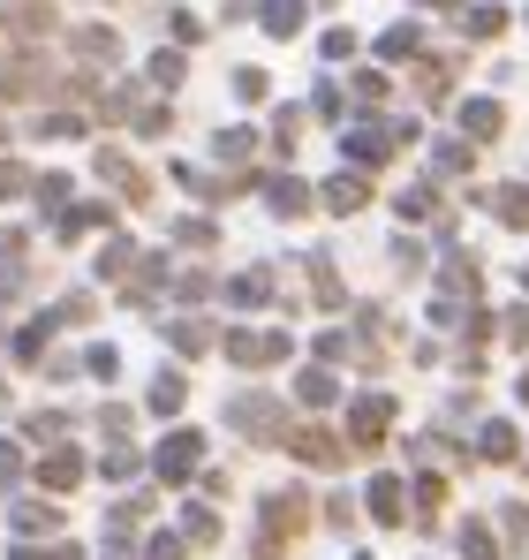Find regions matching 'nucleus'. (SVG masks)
Returning <instances> with one entry per match:
<instances>
[{
	"label": "nucleus",
	"mask_w": 529,
	"mask_h": 560,
	"mask_svg": "<svg viewBox=\"0 0 529 560\" xmlns=\"http://www.w3.org/2000/svg\"><path fill=\"white\" fill-rule=\"evenodd\" d=\"M303 515H310V508H303V492H272V500H264V538H258V553L272 560V553H280V538H295V530H303Z\"/></svg>",
	"instance_id": "obj_1"
},
{
	"label": "nucleus",
	"mask_w": 529,
	"mask_h": 560,
	"mask_svg": "<svg viewBox=\"0 0 529 560\" xmlns=\"http://www.w3.org/2000/svg\"><path fill=\"white\" fill-rule=\"evenodd\" d=\"M189 463H197V440L181 432L175 447H160V477H189Z\"/></svg>",
	"instance_id": "obj_9"
},
{
	"label": "nucleus",
	"mask_w": 529,
	"mask_h": 560,
	"mask_svg": "<svg viewBox=\"0 0 529 560\" xmlns=\"http://www.w3.org/2000/svg\"><path fill=\"white\" fill-rule=\"evenodd\" d=\"M227 357H235V364H272V357H287V341H280V334H235Z\"/></svg>",
	"instance_id": "obj_3"
},
{
	"label": "nucleus",
	"mask_w": 529,
	"mask_h": 560,
	"mask_svg": "<svg viewBox=\"0 0 529 560\" xmlns=\"http://www.w3.org/2000/svg\"><path fill=\"white\" fill-rule=\"evenodd\" d=\"M326 205H333V212H363V205H371V189L355 183V175H341V183H326Z\"/></svg>",
	"instance_id": "obj_7"
},
{
	"label": "nucleus",
	"mask_w": 529,
	"mask_h": 560,
	"mask_svg": "<svg viewBox=\"0 0 529 560\" xmlns=\"http://www.w3.org/2000/svg\"><path fill=\"white\" fill-rule=\"evenodd\" d=\"M499 220L507 228H529V189H499Z\"/></svg>",
	"instance_id": "obj_12"
},
{
	"label": "nucleus",
	"mask_w": 529,
	"mask_h": 560,
	"mask_svg": "<svg viewBox=\"0 0 529 560\" xmlns=\"http://www.w3.org/2000/svg\"><path fill=\"white\" fill-rule=\"evenodd\" d=\"M371 515H378L386 530H393V523H409V492H401L393 477H378V485H371Z\"/></svg>",
	"instance_id": "obj_4"
},
{
	"label": "nucleus",
	"mask_w": 529,
	"mask_h": 560,
	"mask_svg": "<svg viewBox=\"0 0 529 560\" xmlns=\"http://www.w3.org/2000/svg\"><path fill=\"white\" fill-rule=\"evenodd\" d=\"M515 341H522V349H529V311H515Z\"/></svg>",
	"instance_id": "obj_17"
},
{
	"label": "nucleus",
	"mask_w": 529,
	"mask_h": 560,
	"mask_svg": "<svg viewBox=\"0 0 529 560\" xmlns=\"http://www.w3.org/2000/svg\"><path fill=\"white\" fill-rule=\"evenodd\" d=\"M386 417H393V401H386V394L355 401V409H349V424H355V447H378V440H386Z\"/></svg>",
	"instance_id": "obj_2"
},
{
	"label": "nucleus",
	"mask_w": 529,
	"mask_h": 560,
	"mask_svg": "<svg viewBox=\"0 0 529 560\" xmlns=\"http://www.w3.org/2000/svg\"><path fill=\"white\" fill-rule=\"evenodd\" d=\"M303 205H310L303 183H272V212H303Z\"/></svg>",
	"instance_id": "obj_13"
},
{
	"label": "nucleus",
	"mask_w": 529,
	"mask_h": 560,
	"mask_svg": "<svg viewBox=\"0 0 529 560\" xmlns=\"http://www.w3.org/2000/svg\"><path fill=\"white\" fill-rule=\"evenodd\" d=\"M461 129H469V137H499V106H492V98L461 106Z\"/></svg>",
	"instance_id": "obj_8"
},
{
	"label": "nucleus",
	"mask_w": 529,
	"mask_h": 560,
	"mask_svg": "<svg viewBox=\"0 0 529 560\" xmlns=\"http://www.w3.org/2000/svg\"><path fill=\"white\" fill-rule=\"evenodd\" d=\"M152 560H181V553H175V546H167V538H160V546H152Z\"/></svg>",
	"instance_id": "obj_18"
},
{
	"label": "nucleus",
	"mask_w": 529,
	"mask_h": 560,
	"mask_svg": "<svg viewBox=\"0 0 529 560\" xmlns=\"http://www.w3.org/2000/svg\"><path fill=\"white\" fill-rule=\"evenodd\" d=\"M349 152H355V160H386V152H393V129H355Z\"/></svg>",
	"instance_id": "obj_10"
},
{
	"label": "nucleus",
	"mask_w": 529,
	"mask_h": 560,
	"mask_svg": "<svg viewBox=\"0 0 529 560\" xmlns=\"http://www.w3.org/2000/svg\"><path fill=\"white\" fill-rule=\"evenodd\" d=\"M484 455L507 463V455H515V432H507V424H484Z\"/></svg>",
	"instance_id": "obj_14"
},
{
	"label": "nucleus",
	"mask_w": 529,
	"mask_h": 560,
	"mask_svg": "<svg viewBox=\"0 0 529 560\" xmlns=\"http://www.w3.org/2000/svg\"><path fill=\"white\" fill-rule=\"evenodd\" d=\"M264 23H272V31H280V38H287V31H295V23H303V8H295V0H280V8H272V15H264Z\"/></svg>",
	"instance_id": "obj_16"
},
{
	"label": "nucleus",
	"mask_w": 529,
	"mask_h": 560,
	"mask_svg": "<svg viewBox=\"0 0 529 560\" xmlns=\"http://www.w3.org/2000/svg\"><path fill=\"white\" fill-rule=\"evenodd\" d=\"M235 424H243L250 440H272V432H280V409H272V401H235Z\"/></svg>",
	"instance_id": "obj_5"
},
{
	"label": "nucleus",
	"mask_w": 529,
	"mask_h": 560,
	"mask_svg": "<svg viewBox=\"0 0 529 560\" xmlns=\"http://www.w3.org/2000/svg\"><path fill=\"white\" fill-rule=\"evenodd\" d=\"M461 553H469V560H499V546H492L484 523H469V530H461Z\"/></svg>",
	"instance_id": "obj_11"
},
{
	"label": "nucleus",
	"mask_w": 529,
	"mask_h": 560,
	"mask_svg": "<svg viewBox=\"0 0 529 560\" xmlns=\"http://www.w3.org/2000/svg\"><path fill=\"white\" fill-rule=\"evenodd\" d=\"M287 447H295L303 463H341V440H333V432H318V424H310V432H295Z\"/></svg>",
	"instance_id": "obj_6"
},
{
	"label": "nucleus",
	"mask_w": 529,
	"mask_h": 560,
	"mask_svg": "<svg viewBox=\"0 0 529 560\" xmlns=\"http://www.w3.org/2000/svg\"><path fill=\"white\" fill-rule=\"evenodd\" d=\"M303 401H333V372H303Z\"/></svg>",
	"instance_id": "obj_15"
}]
</instances>
